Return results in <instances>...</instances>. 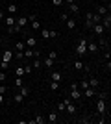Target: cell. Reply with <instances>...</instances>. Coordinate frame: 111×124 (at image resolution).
<instances>
[{
	"instance_id": "3",
	"label": "cell",
	"mask_w": 111,
	"mask_h": 124,
	"mask_svg": "<svg viewBox=\"0 0 111 124\" xmlns=\"http://www.w3.org/2000/svg\"><path fill=\"white\" fill-rule=\"evenodd\" d=\"M63 102H65V109H67L70 115L76 113V104H72V100H70V98H63Z\"/></svg>"
},
{
	"instance_id": "40",
	"label": "cell",
	"mask_w": 111,
	"mask_h": 124,
	"mask_svg": "<svg viewBox=\"0 0 111 124\" xmlns=\"http://www.w3.org/2000/svg\"><path fill=\"white\" fill-rule=\"evenodd\" d=\"M58 111H65V102H63V100L58 104Z\"/></svg>"
},
{
	"instance_id": "15",
	"label": "cell",
	"mask_w": 111,
	"mask_h": 124,
	"mask_svg": "<svg viewBox=\"0 0 111 124\" xmlns=\"http://www.w3.org/2000/svg\"><path fill=\"white\" fill-rule=\"evenodd\" d=\"M83 94L87 96V98H93L96 94V89H93V87H87V89H83Z\"/></svg>"
},
{
	"instance_id": "43",
	"label": "cell",
	"mask_w": 111,
	"mask_h": 124,
	"mask_svg": "<svg viewBox=\"0 0 111 124\" xmlns=\"http://www.w3.org/2000/svg\"><path fill=\"white\" fill-rule=\"evenodd\" d=\"M59 19H61V22H65L67 19H69V15H67V13H61V15H59Z\"/></svg>"
},
{
	"instance_id": "25",
	"label": "cell",
	"mask_w": 111,
	"mask_h": 124,
	"mask_svg": "<svg viewBox=\"0 0 111 124\" xmlns=\"http://www.w3.org/2000/svg\"><path fill=\"white\" fill-rule=\"evenodd\" d=\"M33 69H41L43 67V61L41 59H39V57H35V59H33V65H32Z\"/></svg>"
},
{
	"instance_id": "37",
	"label": "cell",
	"mask_w": 111,
	"mask_h": 124,
	"mask_svg": "<svg viewBox=\"0 0 111 124\" xmlns=\"http://www.w3.org/2000/svg\"><path fill=\"white\" fill-rule=\"evenodd\" d=\"M80 87H81V89H87V87H89V82H87V80H81V82H80Z\"/></svg>"
},
{
	"instance_id": "1",
	"label": "cell",
	"mask_w": 111,
	"mask_h": 124,
	"mask_svg": "<svg viewBox=\"0 0 111 124\" xmlns=\"http://www.w3.org/2000/svg\"><path fill=\"white\" fill-rule=\"evenodd\" d=\"M76 54H78V57H83L85 54H87V39L85 37H81L78 41V46H76Z\"/></svg>"
},
{
	"instance_id": "46",
	"label": "cell",
	"mask_w": 111,
	"mask_h": 124,
	"mask_svg": "<svg viewBox=\"0 0 111 124\" xmlns=\"http://www.w3.org/2000/svg\"><path fill=\"white\" fill-rule=\"evenodd\" d=\"M15 56H17V59H24V54H22V52H17Z\"/></svg>"
},
{
	"instance_id": "39",
	"label": "cell",
	"mask_w": 111,
	"mask_h": 124,
	"mask_svg": "<svg viewBox=\"0 0 111 124\" xmlns=\"http://www.w3.org/2000/svg\"><path fill=\"white\" fill-rule=\"evenodd\" d=\"M98 98H102V100H107V93H106V91H102V93H98Z\"/></svg>"
},
{
	"instance_id": "4",
	"label": "cell",
	"mask_w": 111,
	"mask_h": 124,
	"mask_svg": "<svg viewBox=\"0 0 111 124\" xmlns=\"http://www.w3.org/2000/svg\"><path fill=\"white\" fill-rule=\"evenodd\" d=\"M100 24L104 26V30H107V31L111 30V15H109V13H107V15H104V17H102Z\"/></svg>"
},
{
	"instance_id": "31",
	"label": "cell",
	"mask_w": 111,
	"mask_h": 124,
	"mask_svg": "<svg viewBox=\"0 0 111 124\" xmlns=\"http://www.w3.org/2000/svg\"><path fill=\"white\" fill-rule=\"evenodd\" d=\"M7 69H9V63H6V61H0V70H6V72H7Z\"/></svg>"
},
{
	"instance_id": "9",
	"label": "cell",
	"mask_w": 111,
	"mask_h": 124,
	"mask_svg": "<svg viewBox=\"0 0 111 124\" xmlns=\"http://www.w3.org/2000/svg\"><path fill=\"white\" fill-rule=\"evenodd\" d=\"M87 82H89V87H93V89H98V87H100V80L95 78V76H91Z\"/></svg>"
},
{
	"instance_id": "21",
	"label": "cell",
	"mask_w": 111,
	"mask_h": 124,
	"mask_svg": "<svg viewBox=\"0 0 111 124\" xmlns=\"http://www.w3.org/2000/svg\"><path fill=\"white\" fill-rule=\"evenodd\" d=\"M69 9H70V13H80V6L76 2H72V4H69Z\"/></svg>"
},
{
	"instance_id": "13",
	"label": "cell",
	"mask_w": 111,
	"mask_h": 124,
	"mask_svg": "<svg viewBox=\"0 0 111 124\" xmlns=\"http://www.w3.org/2000/svg\"><path fill=\"white\" fill-rule=\"evenodd\" d=\"M91 26H93V13H85V28L91 30Z\"/></svg>"
},
{
	"instance_id": "17",
	"label": "cell",
	"mask_w": 111,
	"mask_h": 124,
	"mask_svg": "<svg viewBox=\"0 0 111 124\" xmlns=\"http://www.w3.org/2000/svg\"><path fill=\"white\" fill-rule=\"evenodd\" d=\"M65 22H67V28H69V30H74V28H76V24H78V22H76V19H70V17H69Z\"/></svg>"
},
{
	"instance_id": "49",
	"label": "cell",
	"mask_w": 111,
	"mask_h": 124,
	"mask_svg": "<svg viewBox=\"0 0 111 124\" xmlns=\"http://www.w3.org/2000/svg\"><path fill=\"white\" fill-rule=\"evenodd\" d=\"M2 21H4V19H0V26H2Z\"/></svg>"
},
{
	"instance_id": "10",
	"label": "cell",
	"mask_w": 111,
	"mask_h": 124,
	"mask_svg": "<svg viewBox=\"0 0 111 124\" xmlns=\"http://www.w3.org/2000/svg\"><path fill=\"white\" fill-rule=\"evenodd\" d=\"M15 21H17V17H15V15H7V17H6V26H7V30L15 26Z\"/></svg>"
},
{
	"instance_id": "32",
	"label": "cell",
	"mask_w": 111,
	"mask_h": 124,
	"mask_svg": "<svg viewBox=\"0 0 111 124\" xmlns=\"http://www.w3.org/2000/svg\"><path fill=\"white\" fill-rule=\"evenodd\" d=\"M100 21H102V17L98 13H93V24H96V22H100Z\"/></svg>"
},
{
	"instance_id": "20",
	"label": "cell",
	"mask_w": 111,
	"mask_h": 124,
	"mask_svg": "<svg viewBox=\"0 0 111 124\" xmlns=\"http://www.w3.org/2000/svg\"><path fill=\"white\" fill-rule=\"evenodd\" d=\"M17 11H19L17 4H7V13H9V15H15Z\"/></svg>"
},
{
	"instance_id": "2",
	"label": "cell",
	"mask_w": 111,
	"mask_h": 124,
	"mask_svg": "<svg viewBox=\"0 0 111 124\" xmlns=\"http://www.w3.org/2000/svg\"><path fill=\"white\" fill-rule=\"evenodd\" d=\"M106 109H107V102L102 100V98H98V102H96V113L98 115H106Z\"/></svg>"
},
{
	"instance_id": "12",
	"label": "cell",
	"mask_w": 111,
	"mask_h": 124,
	"mask_svg": "<svg viewBox=\"0 0 111 124\" xmlns=\"http://www.w3.org/2000/svg\"><path fill=\"white\" fill-rule=\"evenodd\" d=\"M96 50H98V45H96L95 41H87V52H91V54H95Z\"/></svg>"
},
{
	"instance_id": "47",
	"label": "cell",
	"mask_w": 111,
	"mask_h": 124,
	"mask_svg": "<svg viewBox=\"0 0 111 124\" xmlns=\"http://www.w3.org/2000/svg\"><path fill=\"white\" fill-rule=\"evenodd\" d=\"M4 102V94H0V104Z\"/></svg>"
},
{
	"instance_id": "48",
	"label": "cell",
	"mask_w": 111,
	"mask_h": 124,
	"mask_svg": "<svg viewBox=\"0 0 111 124\" xmlns=\"http://www.w3.org/2000/svg\"><path fill=\"white\" fill-rule=\"evenodd\" d=\"M63 2H67V4H72V2H74V0H63Z\"/></svg>"
},
{
	"instance_id": "28",
	"label": "cell",
	"mask_w": 111,
	"mask_h": 124,
	"mask_svg": "<svg viewBox=\"0 0 111 124\" xmlns=\"http://www.w3.org/2000/svg\"><path fill=\"white\" fill-rule=\"evenodd\" d=\"M59 83H61V82H54V80H50V89H52V91H58Z\"/></svg>"
},
{
	"instance_id": "35",
	"label": "cell",
	"mask_w": 111,
	"mask_h": 124,
	"mask_svg": "<svg viewBox=\"0 0 111 124\" xmlns=\"http://www.w3.org/2000/svg\"><path fill=\"white\" fill-rule=\"evenodd\" d=\"M15 74H17V76H24V67H17Z\"/></svg>"
},
{
	"instance_id": "8",
	"label": "cell",
	"mask_w": 111,
	"mask_h": 124,
	"mask_svg": "<svg viewBox=\"0 0 111 124\" xmlns=\"http://www.w3.org/2000/svg\"><path fill=\"white\" fill-rule=\"evenodd\" d=\"M24 43H26V46H28V48H35V45H37V39H35L33 35H28Z\"/></svg>"
},
{
	"instance_id": "29",
	"label": "cell",
	"mask_w": 111,
	"mask_h": 124,
	"mask_svg": "<svg viewBox=\"0 0 111 124\" xmlns=\"http://www.w3.org/2000/svg\"><path fill=\"white\" fill-rule=\"evenodd\" d=\"M43 65H44V67H52V65H54V59H50V57H46V59H43Z\"/></svg>"
},
{
	"instance_id": "42",
	"label": "cell",
	"mask_w": 111,
	"mask_h": 124,
	"mask_svg": "<svg viewBox=\"0 0 111 124\" xmlns=\"http://www.w3.org/2000/svg\"><path fill=\"white\" fill-rule=\"evenodd\" d=\"M48 57H50V59H56V57H58V52H56V50H52L50 54H48Z\"/></svg>"
},
{
	"instance_id": "34",
	"label": "cell",
	"mask_w": 111,
	"mask_h": 124,
	"mask_svg": "<svg viewBox=\"0 0 111 124\" xmlns=\"http://www.w3.org/2000/svg\"><path fill=\"white\" fill-rule=\"evenodd\" d=\"M41 37L43 39H48L50 37V30H41Z\"/></svg>"
},
{
	"instance_id": "19",
	"label": "cell",
	"mask_w": 111,
	"mask_h": 124,
	"mask_svg": "<svg viewBox=\"0 0 111 124\" xmlns=\"http://www.w3.org/2000/svg\"><path fill=\"white\" fill-rule=\"evenodd\" d=\"M50 80H54V82H61V72H58V70L50 72Z\"/></svg>"
},
{
	"instance_id": "18",
	"label": "cell",
	"mask_w": 111,
	"mask_h": 124,
	"mask_svg": "<svg viewBox=\"0 0 111 124\" xmlns=\"http://www.w3.org/2000/svg\"><path fill=\"white\" fill-rule=\"evenodd\" d=\"M96 13H98L100 17H104V15H107L109 11H107V8H106V6H98V8H96Z\"/></svg>"
},
{
	"instance_id": "38",
	"label": "cell",
	"mask_w": 111,
	"mask_h": 124,
	"mask_svg": "<svg viewBox=\"0 0 111 124\" xmlns=\"http://www.w3.org/2000/svg\"><path fill=\"white\" fill-rule=\"evenodd\" d=\"M6 78H7L6 70H0V82H6Z\"/></svg>"
},
{
	"instance_id": "6",
	"label": "cell",
	"mask_w": 111,
	"mask_h": 124,
	"mask_svg": "<svg viewBox=\"0 0 111 124\" xmlns=\"http://www.w3.org/2000/svg\"><path fill=\"white\" fill-rule=\"evenodd\" d=\"M15 24L19 26V28H24V26L28 24V17L26 15H19V17H17V21H15Z\"/></svg>"
},
{
	"instance_id": "5",
	"label": "cell",
	"mask_w": 111,
	"mask_h": 124,
	"mask_svg": "<svg viewBox=\"0 0 111 124\" xmlns=\"http://www.w3.org/2000/svg\"><path fill=\"white\" fill-rule=\"evenodd\" d=\"M80 98H81V91H80L78 87H72L70 89V100H76V102H78Z\"/></svg>"
},
{
	"instance_id": "23",
	"label": "cell",
	"mask_w": 111,
	"mask_h": 124,
	"mask_svg": "<svg viewBox=\"0 0 111 124\" xmlns=\"http://www.w3.org/2000/svg\"><path fill=\"white\" fill-rule=\"evenodd\" d=\"M33 122H35V124H44V122H46V119H44L43 115H37L35 119H33Z\"/></svg>"
},
{
	"instance_id": "24",
	"label": "cell",
	"mask_w": 111,
	"mask_h": 124,
	"mask_svg": "<svg viewBox=\"0 0 111 124\" xmlns=\"http://www.w3.org/2000/svg\"><path fill=\"white\" fill-rule=\"evenodd\" d=\"M15 48H17V52H24V48H26V43H21V41H19V43L15 45Z\"/></svg>"
},
{
	"instance_id": "14",
	"label": "cell",
	"mask_w": 111,
	"mask_h": 124,
	"mask_svg": "<svg viewBox=\"0 0 111 124\" xmlns=\"http://www.w3.org/2000/svg\"><path fill=\"white\" fill-rule=\"evenodd\" d=\"M96 45H98V46H102V48H109V41H107L106 37H98V43H96Z\"/></svg>"
},
{
	"instance_id": "52",
	"label": "cell",
	"mask_w": 111,
	"mask_h": 124,
	"mask_svg": "<svg viewBox=\"0 0 111 124\" xmlns=\"http://www.w3.org/2000/svg\"><path fill=\"white\" fill-rule=\"evenodd\" d=\"M0 61H2V59H0Z\"/></svg>"
},
{
	"instance_id": "44",
	"label": "cell",
	"mask_w": 111,
	"mask_h": 124,
	"mask_svg": "<svg viewBox=\"0 0 111 124\" xmlns=\"http://www.w3.org/2000/svg\"><path fill=\"white\" fill-rule=\"evenodd\" d=\"M56 37H58V31H56V30H50V39H56Z\"/></svg>"
},
{
	"instance_id": "30",
	"label": "cell",
	"mask_w": 111,
	"mask_h": 124,
	"mask_svg": "<svg viewBox=\"0 0 111 124\" xmlns=\"http://www.w3.org/2000/svg\"><path fill=\"white\" fill-rule=\"evenodd\" d=\"M74 69H76V70H81V69H83V61L76 59V61H74Z\"/></svg>"
},
{
	"instance_id": "45",
	"label": "cell",
	"mask_w": 111,
	"mask_h": 124,
	"mask_svg": "<svg viewBox=\"0 0 111 124\" xmlns=\"http://www.w3.org/2000/svg\"><path fill=\"white\" fill-rule=\"evenodd\" d=\"M6 91H7V87H6V85H0V94H6Z\"/></svg>"
},
{
	"instance_id": "22",
	"label": "cell",
	"mask_w": 111,
	"mask_h": 124,
	"mask_svg": "<svg viewBox=\"0 0 111 124\" xmlns=\"http://www.w3.org/2000/svg\"><path fill=\"white\" fill-rule=\"evenodd\" d=\"M46 122H58V113H56V111H52V113L48 115Z\"/></svg>"
},
{
	"instance_id": "50",
	"label": "cell",
	"mask_w": 111,
	"mask_h": 124,
	"mask_svg": "<svg viewBox=\"0 0 111 124\" xmlns=\"http://www.w3.org/2000/svg\"><path fill=\"white\" fill-rule=\"evenodd\" d=\"M0 8H2V0H0Z\"/></svg>"
},
{
	"instance_id": "7",
	"label": "cell",
	"mask_w": 111,
	"mask_h": 124,
	"mask_svg": "<svg viewBox=\"0 0 111 124\" xmlns=\"http://www.w3.org/2000/svg\"><path fill=\"white\" fill-rule=\"evenodd\" d=\"M91 30L95 31L96 35H102V33H104V31H106V30H104V26H102L100 22H96V24H93V26H91Z\"/></svg>"
},
{
	"instance_id": "33",
	"label": "cell",
	"mask_w": 111,
	"mask_h": 124,
	"mask_svg": "<svg viewBox=\"0 0 111 124\" xmlns=\"http://www.w3.org/2000/svg\"><path fill=\"white\" fill-rule=\"evenodd\" d=\"M15 85H17V87L24 85V82H22V76H17V78H15Z\"/></svg>"
},
{
	"instance_id": "51",
	"label": "cell",
	"mask_w": 111,
	"mask_h": 124,
	"mask_svg": "<svg viewBox=\"0 0 111 124\" xmlns=\"http://www.w3.org/2000/svg\"><path fill=\"white\" fill-rule=\"evenodd\" d=\"M107 2H109V0H107Z\"/></svg>"
},
{
	"instance_id": "11",
	"label": "cell",
	"mask_w": 111,
	"mask_h": 124,
	"mask_svg": "<svg viewBox=\"0 0 111 124\" xmlns=\"http://www.w3.org/2000/svg\"><path fill=\"white\" fill-rule=\"evenodd\" d=\"M2 61H6V63H9L11 59H13V50H4V56L0 57Z\"/></svg>"
},
{
	"instance_id": "16",
	"label": "cell",
	"mask_w": 111,
	"mask_h": 124,
	"mask_svg": "<svg viewBox=\"0 0 111 124\" xmlns=\"http://www.w3.org/2000/svg\"><path fill=\"white\" fill-rule=\"evenodd\" d=\"M19 93H21L22 96L26 98V96H30V87H26V85H21V87H19Z\"/></svg>"
},
{
	"instance_id": "26",
	"label": "cell",
	"mask_w": 111,
	"mask_h": 124,
	"mask_svg": "<svg viewBox=\"0 0 111 124\" xmlns=\"http://www.w3.org/2000/svg\"><path fill=\"white\" fill-rule=\"evenodd\" d=\"M30 22H32V28H33V30H41V22L37 21V19H33V21H30Z\"/></svg>"
},
{
	"instance_id": "27",
	"label": "cell",
	"mask_w": 111,
	"mask_h": 124,
	"mask_svg": "<svg viewBox=\"0 0 111 124\" xmlns=\"http://www.w3.org/2000/svg\"><path fill=\"white\" fill-rule=\"evenodd\" d=\"M13 100H15V102H17V104H22V102H24V96H22V94H21V93H17V94H15V96H13Z\"/></svg>"
},
{
	"instance_id": "41",
	"label": "cell",
	"mask_w": 111,
	"mask_h": 124,
	"mask_svg": "<svg viewBox=\"0 0 111 124\" xmlns=\"http://www.w3.org/2000/svg\"><path fill=\"white\" fill-rule=\"evenodd\" d=\"M52 4L56 6V8H59V6H63V0H52Z\"/></svg>"
},
{
	"instance_id": "36",
	"label": "cell",
	"mask_w": 111,
	"mask_h": 124,
	"mask_svg": "<svg viewBox=\"0 0 111 124\" xmlns=\"http://www.w3.org/2000/svg\"><path fill=\"white\" fill-rule=\"evenodd\" d=\"M33 72V67L32 65H26V67H24V74H32Z\"/></svg>"
}]
</instances>
